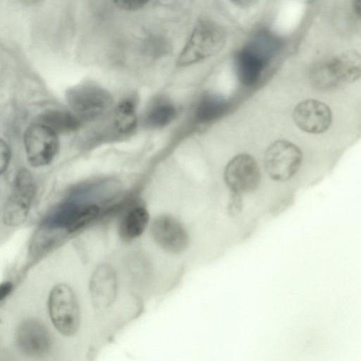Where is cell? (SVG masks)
<instances>
[{
    "label": "cell",
    "mask_w": 361,
    "mask_h": 361,
    "mask_svg": "<svg viewBox=\"0 0 361 361\" xmlns=\"http://www.w3.org/2000/svg\"><path fill=\"white\" fill-rule=\"evenodd\" d=\"M279 47L278 39L267 32L257 33L235 58L236 73L245 86L255 85Z\"/></svg>",
    "instance_id": "cell-1"
},
{
    "label": "cell",
    "mask_w": 361,
    "mask_h": 361,
    "mask_svg": "<svg viewBox=\"0 0 361 361\" xmlns=\"http://www.w3.org/2000/svg\"><path fill=\"white\" fill-rule=\"evenodd\" d=\"M226 42L223 28L211 20H200L195 26L177 60L184 67L197 63L219 51Z\"/></svg>",
    "instance_id": "cell-2"
},
{
    "label": "cell",
    "mask_w": 361,
    "mask_h": 361,
    "mask_svg": "<svg viewBox=\"0 0 361 361\" xmlns=\"http://www.w3.org/2000/svg\"><path fill=\"white\" fill-rule=\"evenodd\" d=\"M50 319L55 329L63 336L74 335L80 326L78 302L72 288L66 283L56 285L48 298Z\"/></svg>",
    "instance_id": "cell-3"
},
{
    "label": "cell",
    "mask_w": 361,
    "mask_h": 361,
    "mask_svg": "<svg viewBox=\"0 0 361 361\" xmlns=\"http://www.w3.org/2000/svg\"><path fill=\"white\" fill-rule=\"evenodd\" d=\"M67 103L80 120L92 121L103 115L111 106L110 92L93 83H82L67 90Z\"/></svg>",
    "instance_id": "cell-4"
},
{
    "label": "cell",
    "mask_w": 361,
    "mask_h": 361,
    "mask_svg": "<svg viewBox=\"0 0 361 361\" xmlns=\"http://www.w3.org/2000/svg\"><path fill=\"white\" fill-rule=\"evenodd\" d=\"M35 191L31 173L24 168L20 169L2 209L1 218L5 224L17 226L23 224L30 212Z\"/></svg>",
    "instance_id": "cell-5"
},
{
    "label": "cell",
    "mask_w": 361,
    "mask_h": 361,
    "mask_svg": "<svg viewBox=\"0 0 361 361\" xmlns=\"http://www.w3.org/2000/svg\"><path fill=\"white\" fill-rule=\"evenodd\" d=\"M23 143L27 160L34 167L49 165L60 150L58 134L39 122L25 130Z\"/></svg>",
    "instance_id": "cell-6"
},
{
    "label": "cell",
    "mask_w": 361,
    "mask_h": 361,
    "mask_svg": "<svg viewBox=\"0 0 361 361\" xmlns=\"http://www.w3.org/2000/svg\"><path fill=\"white\" fill-rule=\"evenodd\" d=\"M298 147L284 140L271 143L264 154V168L269 176L276 181H286L295 175L302 162Z\"/></svg>",
    "instance_id": "cell-7"
},
{
    "label": "cell",
    "mask_w": 361,
    "mask_h": 361,
    "mask_svg": "<svg viewBox=\"0 0 361 361\" xmlns=\"http://www.w3.org/2000/svg\"><path fill=\"white\" fill-rule=\"evenodd\" d=\"M260 171L255 159L250 154H240L232 158L224 171V180L231 192H250L258 187Z\"/></svg>",
    "instance_id": "cell-8"
},
{
    "label": "cell",
    "mask_w": 361,
    "mask_h": 361,
    "mask_svg": "<svg viewBox=\"0 0 361 361\" xmlns=\"http://www.w3.org/2000/svg\"><path fill=\"white\" fill-rule=\"evenodd\" d=\"M150 233L154 242L170 253H181L189 245L187 229L178 219L169 214L155 217L150 226Z\"/></svg>",
    "instance_id": "cell-9"
},
{
    "label": "cell",
    "mask_w": 361,
    "mask_h": 361,
    "mask_svg": "<svg viewBox=\"0 0 361 361\" xmlns=\"http://www.w3.org/2000/svg\"><path fill=\"white\" fill-rule=\"evenodd\" d=\"M16 342L22 353L32 357H44L51 348V338L46 326L33 318L27 319L19 324Z\"/></svg>",
    "instance_id": "cell-10"
},
{
    "label": "cell",
    "mask_w": 361,
    "mask_h": 361,
    "mask_svg": "<svg viewBox=\"0 0 361 361\" xmlns=\"http://www.w3.org/2000/svg\"><path fill=\"white\" fill-rule=\"evenodd\" d=\"M293 118L295 125L302 130L319 134L329 129L332 121V114L324 102L306 99L295 107Z\"/></svg>",
    "instance_id": "cell-11"
},
{
    "label": "cell",
    "mask_w": 361,
    "mask_h": 361,
    "mask_svg": "<svg viewBox=\"0 0 361 361\" xmlns=\"http://www.w3.org/2000/svg\"><path fill=\"white\" fill-rule=\"evenodd\" d=\"M89 289L94 308L104 310L113 305L117 295L118 279L112 266L99 264L90 277Z\"/></svg>",
    "instance_id": "cell-12"
},
{
    "label": "cell",
    "mask_w": 361,
    "mask_h": 361,
    "mask_svg": "<svg viewBox=\"0 0 361 361\" xmlns=\"http://www.w3.org/2000/svg\"><path fill=\"white\" fill-rule=\"evenodd\" d=\"M177 113V108L170 99L164 96L157 97L147 108L144 123L149 128H161L171 123Z\"/></svg>",
    "instance_id": "cell-13"
},
{
    "label": "cell",
    "mask_w": 361,
    "mask_h": 361,
    "mask_svg": "<svg viewBox=\"0 0 361 361\" xmlns=\"http://www.w3.org/2000/svg\"><path fill=\"white\" fill-rule=\"evenodd\" d=\"M149 221V214L144 206L137 205L133 207L120 221L118 226L120 238L125 242L134 240L143 233Z\"/></svg>",
    "instance_id": "cell-14"
},
{
    "label": "cell",
    "mask_w": 361,
    "mask_h": 361,
    "mask_svg": "<svg viewBox=\"0 0 361 361\" xmlns=\"http://www.w3.org/2000/svg\"><path fill=\"white\" fill-rule=\"evenodd\" d=\"M311 85L321 91H331L342 82L338 78L332 61V57L317 61L310 71Z\"/></svg>",
    "instance_id": "cell-15"
},
{
    "label": "cell",
    "mask_w": 361,
    "mask_h": 361,
    "mask_svg": "<svg viewBox=\"0 0 361 361\" xmlns=\"http://www.w3.org/2000/svg\"><path fill=\"white\" fill-rule=\"evenodd\" d=\"M228 104L223 97L212 93L200 99L195 110V119L200 124L209 123L221 117L228 110Z\"/></svg>",
    "instance_id": "cell-16"
},
{
    "label": "cell",
    "mask_w": 361,
    "mask_h": 361,
    "mask_svg": "<svg viewBox=\"0 0 361 361\" xmlns=\"http://www.w3.org/2000/svg\"><path fill=\"white\" fill-rule=\"evenodd\" d=\"M332 61L342 82H352L361 78V54L356 50L343 51L333 56Z\"/></svg>",
    "instance_id": "cell-17"
},
{
    "label": "cell",
    "mask_w": 361,
    "mask_h": 361,
    "mask_svg": "<svg viewBox=\"0 0 361 361\" xmlns=\"http://www.w3.org/2000/svg\"><path fill=\"white\" fill-rule=\"evenodd\" d=\"M50 128L58 135L76 130L80 126V119L74 114L61 110L45 111L39 117V121Z\"/></svg>",
    "instance_id": "cell-18"
},
{
    "label": "cell",
    "mask_w": 361,
    "mask_h": 361,
    "mask_svg": "<svg viewBox=\"0 0 361 361\" xmlns=\"http://www.w3.org/2000/svg\"><path fill=\"white\" fill-rule=\"evenodd\" d=\"M66 233H69L65 227L60 228L44 226L39 229L30 245V256L37 257L46 250H49Z\"/></svg>",
    "instance_id": "cell-19"
},
{
    "label": "cell",
    "mask_w": 361,
    "mask_h": 361,
    "mask_svg": "<svg viewBox=\"0 0 361 361\" xmlns=\"http://www.w3.org/2000/svg\"><path fill=\"white\" fill-rule=\"evenodd\" d=\"M137 117L136 106L130 99L122 100L116 107L114 124L120 133H129L137 126Z\"/></svg>",
    "instance_id": "cell-20"
},
{
    "label": "cell",
    "mask_w": 361,
    "mask_h": 361,
    "mask_svg": "<svg viewBox=\"0 0 361 361\" xmlns=\"http://www.w3.org/2000/svg\"><path fill=\"white\" fill-rule=\"evenodd\" d=\"M99 212V207L95 204L75 207L71 211L64 227L69 233L75 232L96 219Z\"/></svg>",
    "instance_id": "cell-21"
},
{
    "label": "cell",
    "mask_w": 361,
    "mask_h": 361,
    "mask_svg": "<svg viewBox=\"0 0 361 361\" xmlns=\"http://www.w3.org/2000/svg\"><path fill=\"white\" fill-rule=\"evenodd\" d=\"M120 9L135 11L143 8L150 0H112Z\"/></svg>",
    "instance_id": "cell-22"
},
{
    "label": "cell",
    "mask_w": 361,
    "mask_h": 361,
    "mask_svg": "<svg viewBox=\"0 0 361 361\" xmlns=\"http://www.w3.org/2000/svg\"><path fill=\"white\" fill-rule=\"evenodd\" d=\"M11 157V148L2 138L0 140V168L1 173H4L10 164Z\"/></svg>",
    "instance_id": "cell-23"
},
{
    "label": "cell",
    "mask_w": 361,
    "mask_h": 361,
    "mask_svg": "<svg viewBox=\"0 0 361 361\" xmlns=\"http://www.w3.org/2000/svg\"><path fill=\"white\" fill-rule=\"evenodd\" d=\"M13 283L10 281H6L0 286V301L2 302L11 292Z\"/></svg>",
    "instance_id": "cell-24"
},
{
    "label": "cell",
    "mask_w": 361,
    "mask_h": 361,
    "mask_svg": "<svg viewBox=\"0 0 361 361\" xmlns=\"http://www.w3.org/2000/svg\"><path fill=\"white\" fill-rule=\"evenodd\" d=\"M351 3L353 11L361 20V0H351Z\"/></svg>",
    "instance_id": "cell-25"
},
{
    "label": "cell",
    "mask_w": 361,
    "mask_h": 361,
    "mask_svg": "<svg viewBox=\"0 0 361 361\" xmlns=\"http://www.w3.org/2000/svg\"><path fill=\"white\" fill-rule=\"evenodd\" d=\"M233 1H234L236 4L245 5V4L250 3L252 0H233Z\"/></svg>",
    "instance_id": "cell-26"
}]
</instances>
